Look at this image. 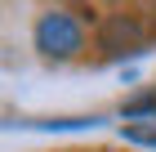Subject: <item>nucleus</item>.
<instances>
[{
  "mask_svg": "<svg viewBox=\"0 0 156 152\" xmlns=\"http://www.w3.org/2000/svg\"><path fill=\"white\" fill-rule=\"evenodd\" d=\"M98 45H103V54H112V58H120V54H138V49H143V27L134 23V18H125V13H116V18L103 23Z\"/></svg>",
  "mask_w": 156,
  "mask_h": 152,
  "instance_id": "nucleus-2",
  "label": "nucleus"
},
{
  "mask_svg": "<svg viewBox=\"0 0 156 152\" xmlns=\"http://www.w3.org/2000/svg\"><path fill=\"white\" fill-rule=\"evenodd\" d=\"M125 117H156V90L129 98V103H125Z\"/></svg>",
  "mask_w": 156,
  "mask_h": 152,
  "instance_id": "nucleus-3",
  "label": "nucleus"
},
{
  "mask_svg": "<svg viewBox=\"0 0 156 152\" xmlns=\"http://www.w3.org/2000/svg\"><path fill=\"white\" fill-rule=\"evenodd\" d=\"M36 49L45 58H72L80 49V23L67 13H45L36 23Z\"/></svg>",
  "mask_w": 156,
  "mask_h": 152,
  "instance_id": "nucleus-1",
  "label": "nucleus"
}]
</instances>
